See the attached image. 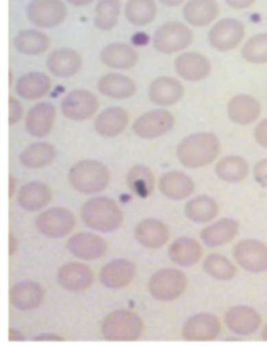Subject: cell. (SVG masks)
Listing matches in <instances>:
<instances>
[{
  "label": "cell",
  "mask_w": 267,
  "mask_h": 352,
  "mask_svg": "<svg viewBox=\"0 0 267 352\" xmlns=\"http://www.w3.org/2000/svg\"><path fill=\"white\" fill-rule=\"evenodd\" d=\"M261 338H263V340L267 342V325H265V327L261 329Z\"/></svg>",
  "instance_id": "db71d44e"
},
{
  "label": "cell",
  "mask_w": 267,
  "mask_h": 352,
  "mask_svg": "<svg viewBox=\"0 0 267 352\" xmlns=\"http://www.w3.org/2000/svg\"><path fill=\"white\" fill-rule=\"evenodd\" d=\"M65 249L78 260L93 262V260L104 258V255L110 251V243L104 236H99L97 232H78V234L68 236Z\"/></svg>",
  "instance_id": "5bb4252c"
},
{
  "label": "cell",
  "mask_w": 267,
  "mask_h": 352,
  "mask_svg": "<svg viewBox=\"0 0 267 352\" xmlns=\"http://www.w3.org/2000/svg\"><path fill=\"white\" fill-rule=\"evenodd\" d=\"M187 292V274L179 268H160L148 280V294L158 302H175Z\"/></svg>",
  "instance_id": "8992f818"
},
{
  "label": "cell",
  "mask_w": 267,
  "mask_h": 352,
  "mask_svg": "<svg viewBox=\"0 0 267 352\" xmlns=\"http://www.w3.org/2000/svg\"><path fill=\"white\" fill-rule=\"evenodd\" d=\"M181 17L191 28L213 25L219 17V3L217 0H187L181 9Z\"/></svg>",
  "instance_id": "4dcf8cb0"
},
{
  "label": "cell",
  "mask_w": 267,
  "mask_h": 352,
  "mask_svg": "<svg viewBox=\"0 0 267 352\" xmlns=\"http://www.w3.org/2000/svg\"><path fill=\"white\" fill-rule=\"evenodd\" d=\"M194 41L191 25L185 21H166L162 23L152 36V47L162 55H179L187 51Z\"/></svg>",
  "instance_id": "5b68a950"
},
{
  "label": "cell",
  "mask_w": 267,
  "mask_h": 352,
  "mask_svg": "<svg viewBox=\"0 0 267 352\" xmlns=\"http://www.w3.org/2000/svg\"><path fill=\"white\" fill-rule=\"evenodd\" d=\"M130 124V114L126 112V108H120V106H112V108H106L97 114L95 122H93V129L97 135L102 138H118L122 135Z\"/></svg>",
  "instance_id": "d4e9b609"
},
{
  "label": "cell",
  "mask_w": 267,
  "mask_h": 352,
  "mask_svg": "<svg viewBox=\"0 0 267 352\" xmlns=\"http://www.w3.org/2000/svg\"><path fill=\"white\" fill-rule=\"evenodd\" d=\"M240 55L248 63H267V32H259L244 41Z\"/></svg>",
  "instance_id": "b9f144b4"
},
{
  "label": "cell",
  "mask_w": 267,
  "mask_h": 352,
  "mask_svg": "<svg viewBox=\"0 0 267 352\" xmlns=\"http://www.w3.org/2000/svg\"><path fill=\"white\" fill-rule=\"evenodd\" d=\"M137 276V264L128 258H116L108 262L97 274V280L102 283L106 289H124Z\"/></svg>",
  "instance_id": "e0dca14e"
},
{
  "label": "cell",
  "mask_w": 267,
  "mask_h": 352,
  "mask_svg": "<svg viewBox=\"0 0 267 352\" xmlns=\"http://www.w3.org/2000/svg\"><path fill=\"white\" fill-rule=\"evenodd\" d=\"M25 17L32 25L40 30L57 28L68 17V3L65 0H30V5L25 7Z\"/></svg>",
  "instance_id": "30bf717a"
},
{
  "label": "cell",
  "mask_w": 267,
  "mask_h": 352,
  "mask_svg": "<svg viewBox=\"0 0 267 352\" xmlns=\"http://www.w3.org/2000/svg\"><path fill=\"white\" fill-rule=\"evenodd\" d=\"M158 3L160 5H164V7H183L185 3H187V0H158Z\"/></svg>",
  "instance_id": "681fc988"
},
{
  "label": "cell",
  "mask_w": 267,
  "mask_h": 352,
  "mask_svg": "<svg viewBox=\"0 0 267 352\" xmlns=\"http://www.w3.org/2000/svg\"><path fill=\"white\" fill-rule=\"evenodd\" d=\"M183 95H185V87L181 85V78H173V76H160L152 80L148 89V100L158 108H171L179 104Z\"/></svg>",
  "instance_id": "ffe728a7"
},
{
  "label": "cell",
  "mask_w": 267,
  "mask_h": 352,
  "mask_svg": "<svg viewBox=\"0 0 267 352\" xmlns=\"http://www.w3.org/2000/svg\"><path fill=\"white\" fill-rule=\"evenodd\" d=\"M97 91L110 100H128L137 93V82L124 72H108L97 80Z\"/></svg>",
  "instance_id": "1f68e13d"
},
{
  "label": "cell",
  "mask_w": 267,
  "mask_h": 352,
  "mask_svg": "<svg viewBox=\"0 0 267 352\" xmlns=\"http://www.w3.org/2000/svg\"><path fill=\"white\" fill-rule=\"evenodd\" d=\"M253 177L259 186L267 188V158H263V161H259L255 167H253Z\"/></svg>",
  "instance_id": "f6af8a7d"
},
{
  "label": "cell",
  "mask_w": 267,
  "mask_h": 352,
  "mask_svg": "<svg viewBox=\"0 0 267 352\" xmlns=\"http://www.w3.org/2000/svg\"><path fill=\"white\" fill-rule=\"evenodd\" d=\"M238 232H240L238 219L221 217V219H215V221L207 223V226L202 228V232H200V241H202V245H207L211 249H217V247H223V245L231 243L233 239L238 236Z\"/></svg>",
  "instance_id": "484cf974"
},
{
  "label": "cell",
  "mask_w": 267,
  "mask_h": 352,
  "mask_svg": "<svg viewBox=\"0 0 267 352\" xmlns=\"http://www.w3.org/2000/svg\"><path fill=\"white\" fill-rule=\"evenodd\" d=\"M36 230L47 236V239H63V236H70L76 228V215L65 209V207H51L40 211V215L36 217Z\"/></svg>",
  "instance_id": "ba28073f"
},
{
  "label": "cell",
  "mask_w": 267,
  "mask_h": 352,
  "mask_svg": "<svg viewBox=\"0 0 267 352\" xmlns=\"http://www.w3.org/2000/svg\"><path fill=\"white\" fill-rule=\"evenodd\" d=\"M17 192H19V190H17V179L11 175V190H9V195L13 197V195H17Z\"/></svg>",
  "instance_id": "f907efd6"
},
{
  "label": "cell",
  "mask_w": 267,
  "mask_h": 352,
  "mask_svg": "<svg viewBox=\"0 0 267 352\" xmlns=\"http://www.w3.org/2000/svg\"><path fill=\"white\" fill-rule=\"evenodd\" d=\"M59 112L63 118L74 120V122H84L89 118H95L99 112V100L97 93L89 89H74L70 91L59 104Z\"/></svg>",
  "instance_id": "9c48e42d"
},
{
  "label": "cell",
  "mask_w": 267,
  "mask_h": 352,
  "mask_svg": "<svg viewBox=\"0 0 267 352\" xmlns=\"http://www.w3.org/2000/svg\"><path fill=\"white\" fill-rule=\"evenodd\" d=\"M9 300H11V306L15 310H21V312L36 310L45 304L47 289L36 280H19L11 287Z\"/></svg>",
  "instance_id": "d6986e66"
},
{
  "label": "cell",
  "mask_w": 267,
  "mask_h": 352,
  "mask_svg": "<svg viewBox=\"0 0 267 352\" xmlns=\"http://www.w3.org/2000/svg\"><path fill=\"white\" fill-rule=\"evenodd\" d=\"M227 118L236 124H257L261 120V104L253 95H233L227 102Z\"/></svg>",
  "instance_id": "f546056e"
},
{
  "label": "cell",
  "mask_w": 267,
  "mask_h": 352,
  "mask_svg": "<svg viewBox=\"0 0 267 352\" xmlns=\"http://www.w3.org/2000/svg\"><path fill=\"white\" fill-rule=\"evenodd\" d=\"M82 70V57L70 47H59L47 57V72L57 78H72Z\"/></svg>",
  "instance_id": "7402d4cb"
},
{
  "label": "cell",
  "mask_w": 267,
  "mask_h": 352,
  "mask_svg": "<svg viewBox=\"0 0 267 352\" xmlns=\"http://www.w3.org/2000/svg\"><path fill=\"white\" fill-rule=\"evenodd\" d=\"M99 59H102V63L106 68H110L114 72H126V70L137 66L139 51L132 45H126V43H112L108 47H104Z\"/></svg>",
  "instance_id": "83f0119b"
},
{
  "label": "cell",
  "mask_w": 267,
  "mask_h": 352,
  "mask_svg": "<svg viewBox=\"0 0 267 352\" xmlns=\"http://www.w3.org/2000/svg\"><path fill=\"white\" fill-rule=\"evenodd\" d=\"M53 201V190L45 182H27L17 192V203L23 211H43Z\"/></svg>",
  "instance_id": "d6a6232c"
},
{
  "label": "cell",
  "mask_w": 267,
  "mask_h": 352,
  "mask_svg": "<svg viewBox=\"0 0 267 352\" xmlns=\"http://www.w3.org/2000/svg\"><path fill=\"white\" fill-rule=\"evenodd\" d=\"M173 126H175V116L166 108H156L135 118V122H132V133L141 140H158L169 131H173Z\"/></svg>",
  "instance_id": "7c38bea8"
},
{
  "label": "cell",
  "mask_w": 267,
  "mask_h": 352,
  "mask_svg": "<svg viewBox=\"0 0 267 352\" xmlns=\"http://www.w3.org/2000/svg\"><path fill=\"white\" fill-rule=\"evenodd\" d=\"M225 5L236 9V11H244V9H251L257 5V0H225Z\"/></svg>",
  "instance_id": "bcb514c9"
},
{
  "label": "cell",
  "mask_w": 267,
  "mask_h": 352,
  "mask_svg": "<svg viewBox=\"0 0 267 352\" xmlns=\"http://www.w3.org/2000/svg\"><path fill=\"white\" fill-rule=\"evenodd\" d=\"M169 260L177 264L179 268H189L196 266L198 262H202L205 255V245L202 241L191 239V236H179L169 245Z\"/></svg>",
  "instance_id": "cb8c5ba5"
},
{
  "label": "cell",
  "mask_w": 267,
  "mask_h": 352,
  "mask_svg": "<svg viewBox=\"0 0 267 352\" xmlns=\"http://www.w3.org/2000/svg\"><path fill=\"white\" fill-rule=\"evenodd\" d=\"M219 156H221V140L211 131L187 135L177 146V161L185 169L209 167Z\"/></svg>",
  "instance_id": "6da1fadb"
},
{
  "label": "cell",
  "mask_w": 267,
  "mask_h": 352,
  "mask_svg": "<svg viewBox=\"0 0 267 352\" xmlns=\"http://www.w3.org/2000/svg\"><path fill=\"white\" fill-rule=\"evenodd\" d=\"M34 340H36V342H61L63 338H61V336H53V333H40V336H36Z\"/></svg>",
  "instance_id": "c3c4849f"
},
{
  "label": "cell",
  "mask_w": 267,
  "mask_h": 352,
  "mask_svg": "<svg viewBox=\"0 0 267 352\" xmlns=\"http://www.w3.org/2000/svg\"><path fill=\"white\" fill-rule=\"evenodd\" d=\"M183 213L194 223H211L219 215V203L213 197L198 195L183 205Z\"/></svg>",
  "instance_id": "8d00e7d4"
},
{
  "label": "cell",
  "mask_w": 267,
  "mask_h": 352,
  "mask_svg": "<svg viewBox=\"0 0 267 352\" xmlns=\"http://www.w3.org/2000/svg\"><path fill=\"white\" fill-rule=\"evenodd\" d=\"M135 241L146 249H162L171 243V228L156 217H146L135 226Z\"/></svg>",
  "instance_id": "4316f807"
},
{
  "label": "cell",
  "mask_w": 267,
  "mask_h": 352,
  "mask_svg": "<svg viewBox=\"0 0 267 352\" xmlns=\"http://www.w3.org/2000/svg\"><path fill=\"white\" fill-rule=\"evenodd\" d=\"M57 158V148L49 142L30 144L19 152V163L25 169H45Z\"/></svg>",
  "instance_id": "d590c367"
},
{
  "label": "cell",
  "mask_w": 267,
  "mask_h": 352,
  "mask_svg": "<svg viewBox=\"0 0 267 352\" xmlns=\"http://www.w3.org/2000/svg\"><path fill=\"white\" fill-rule=\"evenodd\" d=\"M175 72L181 80L200 82L211 76L213 63L207 55L198 53V51H183L175 57Z\"/></svg>",
  "instance_id": "2e32d148"
},
{
  "label": "cell",
  "mask_w": 267,
  "mask_h": 352,
  "mask_svg": "<svg viewBox=\"0 0 267 352\" xmlns=\"http://www.w3.org/2000/svg\"><path fill=\"white\" fill-rule=\"evenodd\" d=\"M11 340H23V333L17 329H11Z\"/></svg>",
  "instance_id": "816d5d0a"
},
{
  "label": "cell",
  "mask_w": 267,
  "mask_h": 352,
  "mask_svg": "<svg viewBox=\"0 0 267 352\" xmlns=\"http://www.w3.org/2000/svg\"><path fill=\"white\" fill-rule=\"evenodd\" d=\"M223 321L217 314L198 312L189 316L181 327V338L185 342H213L221 336Z\"/></svg>",
  "instance_id": "8fae6325"
},
{
  "label": "cell",
  "mask_w": 267,
  "mask_h": 352,
  "mask_svg": "<svg viewBox=\"0 0 267 352\" xmlns=\"http://www.w3.org/2000/svg\"><path fill=\"white\" fill-rule=\"evenodd\" d=\"M13 47L17 53L21 55H32L38 57L45 55L51 47V38L45 34L40 28H30V30H19L15 38H13Z\"/></svg>",
  "instance_id": "836d02e7"
},
{
  "label": "cell",
  "mask_w": 267,
  "mask_h": 352,
  "mask_svg": "<svg viewBox=\"0 0 267 352\" xmlns=\"http://www.w3.org/2000/svg\"><path fill=\"white\" fill-rule=\"evenodd\" d=\"M122 13H124V7L120 0H97L93 23L97 30L110 32L118 25V19Z\"/></svg>",
  "instance_id": "f35d334b"
},
{
  "label": "cell",
  "mask_w": 267,
  "mask_h": 352,
  "mask_svg": "<svg viewBox=\"0 0 267 352\" xmlns=\"http://www.w3.org/2000/svg\"><path fill=\"white\" fill-rule=\"evenodd\" d=\"M15 251H17V239L11 236V253H15Z\"/></svg>",
  "instance_id": "f5cc1de1"
},
{
  "label": "cell",
  "mask_w": 267,
  "mask_h": 352,
  "mask_svg": "<svg viewBox=\"0 0 267 352\" xmlns=\"http://www.w3.org/2000/svg\"><path fill=\"white\" fill-rule=\"evenodd\" d=\"M158 15V0H126L124 17L130 25H150Z\"/></svg>",
  "instance_id": "74e56055"
},
{
  "label": "cell",
  "mask_w": 267,
  "mask_h": 352,
  "mask_svg": "<svg viewBox=\"0 0 267 352\" xmlns=\"http://www.w3.org/2000/svg\"><path fill=\"white\" fill-rule=\"evenodd\" d=\"M223 323L225 327L233 333V336H240V338H246V336H253L261 329V323L263 318L261 314L251 308V306H231L225 310V316H223Z\"/></svg>",
  "instance_id": "ac0fdd59"
},
{
  "label": "cell",
  "mask_w": 267,
  "mask_h": 352,
  "mask_svg": "<svg viewBox=\"0 0 267 352\" xmlns=\"http://www.w3.org/2000/svg\"><path fill=\"white\" fill-rule=\"evenodd\" d=\"M80 221L86 228H91L93 232H114L124 223V211L122 207L110 199V197H91L86 203H82L80 207Z\"/></svg>",
  "instance_id": "7a4b0ae2"
},
{
  "label": "cell",
  "mask_w": 267,
  "mask_h": 352,
  "mask_svg": "<svg viewBox=\"0 0 267 352\" xmlns=\"http://www.w3.org/2000/svg\"><path fill=\"white\" fill-rule=\"evenodd\" d=\"M25 110H23V106H21V100L19 98H11V102H9V122L11 124H17V122H21V120H25Z\"/></svg>",
  "instance_id": "7bdbcfd3"
},
{
  "label": "cell",
  "mask_w": 267,
  "mask_h": 352,
  "mask_svg": "<svg viewBox=\"0 0 267 352\" xmlns=\"http://www.w3.org/2000/svg\"><path fill=\"white\" fill-rule=\"evenodd\" d=\"M55 278H57L59 287H63L65 292L80 294V292L91 289L93 283L97 280V274L91 266H86L82 262H68L57 270Z\"/></svg>",
  "instance_id": "9a60e30c"
},
{
  "label": "cell",
  "mask_w": 267,
  "mask_h": 352,
  "mask_svg": "<svg viewBox=\"0 0 267 352\" xmlns=\"http://www.w3.org/2000/svg\"><path fill=\"white\" fill-rule=\"evenodd\" d=\"M53 82H51V74L47 72H25L17 78L15 82V93L19 100L25 102H38L43 98H47V93L51 91Z\"/></svg>",
  "instance_id": "f1b7e54d"
},
{
  "label": "cell",
  "mask_w": 267,
  "mask_h": 352,
  "mask_svg": "<svg viewBox=\"0 0 267 352\" xmlns=\"http://www.w3.org/2000/svg\"><path fill=\"white\" fill-rule=\"evenodd\" d=\"M126 182H128V188L135 192L137 197H141V199L152 197L154 190L158 188V182L154 177V171L148 165H135V167H130V171L126 173Z\"/></svg>",
  "instance_id": "ab89813d"
},
{
  "label": "cell",
  "mask_w": 267,
  "mask_h": 352,
  "mask_svg": "<svg viewBox=\"0 0 267 352\" xmlns=\"http://www.w3.org/2000/svg\"><path fill=\"white\" fill-rule=\"evenodd\" d=\"M158 190L164 199L185 201L196 195V182L185 171H166L158 179Z\"/></svg>",
  "instance_id": "603a6c76"
},
{
  "label": "cell",
  "mask_w": 267,
  "mask_h": 352,
  "mask_svg": "<svg viewBox=\"0 0 267 352\" xmlns=\"http://www.w3.org/2000/svg\"><path fill=\"white\" fill-rule=\"evenodd\" d=\"M70 7H76V9H84V7H91L95 0H65Z\"/></svg>",
  "instance_id": "7dc6e473"
},
{
  "label": "cell",
  "mask_w": 267,
  "mask_h": 352,
  "mask_svg": "<svg viewBox=\"0 0 267 352\" xmlns=\"http://www.w3.org/2000/svg\"><path fill=\"white\" fill-rule=\"evenodd\" d=\"M202 270L215 280H231L238 274V264L221 253H209L202 260Z\"/></svg>",
  "instance_id": "60d3db41"
},
{
  "label": "cell",
  "mask_w": 267,
  "mask_h": 352,
  "mask_svg": "<svg viewBox=\"0 0 267 352\" xmlns=\"http://www.w3.org/2000/svg\"><path fill=\"white\" fill-rule=\"evenodd\" d=\"M209 45L219 51V53H227L233 51L244 45L246 41V28L240 19H233V17H223L217 19L211 28H209Z\"/></svg>",
  "instance_id": "52a82bcc"
},
{
  "label": "cell",
  "mask_w": 267,
  "mask_h": 352,
  "mask_svg": "<svg viewBox=\"0 0 267 352\" xmlns=\"http://www.w3.org/2000/svg\"><path fill=\"white\" fill-rule=\"evenodd\" d=\"M233 262L238 268L259 274L267 272V245L257 239H244L233 245Z\"/></svg>",
  "instance_id": "4fadbf2b"
},
{
  "label": "cell",
  "mask_w": 267,
  "mask_h": 352,
  "mask_svg": "<svg viewBox=\"0 0 267 352\" xmlns=\"http://www.w3.org/2000/svg\"><path fill=\"white\" fill-rule=\"evenodd\" d=\"M68 182L70 186L80 192V195H99L104 192L110 182H112V173L108 169V165H104L102 161H93V158H84V161H78L70 167L68 171Z\"/></svg>",
  "instance_id": "3957f363"
},
{
  "label": "cell",
  "mask_w": 267,
  "mask_h": 352,
  "mask_svg": "<svg viewBox=\"0 0 267 352\" xmlns=\"http://www.w3.org/2000/svg\"><path fill=\"white\" fill-rule=\"evenodd\" d=\"M255 142L261 146V148H265L267 150V118H261L257 124H255Z\"/></svg>",
  "instance_id": "ee69618b"
},
{
  "label": "cell",
  "mask_w": 267,
  "mask_h": 352,
  "mask_svg": "<svg viewBox=\"0 0 267 352\" xmlns=\"http://www.w3.org/2000/svg\"><path fill=\"white\" fill-rule=\"evenodd\" d=\"M248 173H253V167L248 165V161L240 154H227L215 163V175L221 182L227 184H238L244 182L248 177Z\"/></svg>",
  "instance_id": "e575fe53"
},
{
  "label": "cell",
  "mask_w": 267,
  "mask_h": 352,
  "mask_svg": "<svg viewBox=\"0 0 267 352\" xmlns=\"http://www.w3.org/2000/svg\"><path fill=\"white\" fill-rule=\"evenodd\" d=\"M146 333L143 318L132 310L110 312L99 327V336L106 342H137Z\"/></svg>",
  "instance_id": "277c9868"
},
{
  "label": "cell",
  "mask_w": 267,
  "mask_h": 352,
  "mask_svg": "<svg viewBox=\"0 0 267 352\" xmlns=\"http://www.w3.org/2000/svg\"><path fill=\"white\" fill-rule=\"evenodd\" d=\"M55 120H57V108L51 102H38L36 106L30 108L23 122H25L27 135L43 140L53 131Z\"/></svg>",
  "instance_id": "44dd1931"
}]
</instances>
